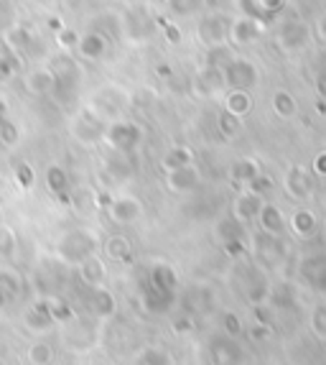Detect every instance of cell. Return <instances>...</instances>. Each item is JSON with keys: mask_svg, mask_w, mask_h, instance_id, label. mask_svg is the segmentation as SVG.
<instances>
[{"mask_svg": "<svg viewBox=\"0 0 326 365\" xmlns=\"http://www.w3.org/2000/svg\"><path fill=\"white\" fill-rule=\"evenodd\" d=\"M36 3H41V6H54L56 0H36Z\"/></svg>", "mask_w": 326, "mask_h": 365, "instance_id": "d590c367", "label": "cell"}, {"mask_svg": "<svg viewBox=\"0 0 326 365\" xmlns=\"http://www.w3.org/2000/svg\"><path fill=\"white\" fill-rule=\"evenodd\" d=\"M176 294L174 292H163V289L153 287L151 281L140 289V304L148 314H166V312L174 309Z\"/></svg>", "mask_w": 326, "mask_h": 365, "instance_id": "ba28073f", "label": "cell"}, {"mask_svg": "<svg viewBox=\"0 0 326 365\" xmlns=\"http://www.w3.org/2000/svg\"><path fill=\"white\" fill-rule=\"evenodd\" d=\"M6 292H3V287H0V307H3V304H6Z\"/></svg>", "mask_w": 326, "mask_h": 365, "instance_id": "e575fe53", "label": "cell"}, {"mask_svg": "<svg viewBox=\"0 0 326 365\" xmlns=\"http://www.w3.org/2000/svg\"><path fill=\"white\" fill-rule=\"evenodd\" d=\"M224 31H227V26H224L217 16H206V19H201L199 26H196L199 41L206 43V46H217V43H222L224 41Z\"/></svg>", "mask_w": 326, "mask_h": 365, "instance_id": "e0dca14e", "label": "cell"}, {"mask_svg": "<svg viewBox=\"0 0 326 365\" xmlns=\"http://www.w3.org/2000/svg\"><path fill=\"white\" fill-rule=\"evenodd\" d=\"M105 143H107L112 151H120L130 156V153L138 151V146L143 143V128H140L135 120H127V118L112 120L105 125Z\"/></svg>", "mask_w": 326, "mask_h": 365, "instance_id": "277c9868", "label": "cell"}, {"mask_svg": "<svg viewBox=\"0 0 326 365\" xmlns=\"http://www.w3.org/2000/svg\"><path fill=\"white\" fill-rule=\"evenodd\" d=\"M105 174L115 182H127L133 177V164H130L127 153L112 151V156H107V161H105Z\"/></svg>", "mask_w": 326, "mask_h": 365, "instance_id": "ac0fdd59", "label": "cell"}, {"mask_svg": "<svg viewBox=\"0 0 326 365\" xmlns=\"http://www.w3.org/2000/svg\"><path fill=\"white\" fill-rule=\"evenodd\" d=\"M23 138V130H21L19 123H13L11 118L0 120V143L6 148H16Z\"/></svg>", "mask_w": 326, "mask_h": 365, "instance_id": "cb8c5ba5", "label": "cell"}, {"mask_svg": "<svg viewBox=\"0 0 326 365\" xmlns=\"http://www.w3.org/2000/svg\"><path fill=\"white\" fill-rule=\"evenodd\" d=\"M107 217L115 225H133V222H138L143 217V205L130 195L112 197V202L107 205Z\"/></svg>", "mask_w": 326, "mask_h": 365, "instance_id": "8992f818", "label": "cell"}, {"mask_svg": "<svg viewBox=\"0 0 326 365\" xmlns=\"http://www.w3.org/2000/svg\"><path fill=\"white\" fill-rule=\"evenodd\" d=\"M56 43H59L61 49L69 51V49H77L79 43V34L74 29H59L56 31Z\"/></svg>", "mask_w": 326, "mask_h": 365, "instance_id": "4dcf8cb0", "label": "cell"}, {"mask_svg": "<svg viewBox=\"0 0 326 365\" xmlns=\"http://www.w3.org/2000/svg\"><path fill=\"white\" fill-rule=\"evenodd\" d=\"M0 287L6 292V297H21L23 294V279H21L19 271L13 268H0Z\"/></svg>", "mask_w": 326, "mask_h": 365, "instance_id": "603a6c76", "label": "cell"}, {"mask_svg": "<svg viewBox=\"0 0 326 365\" xmlns=\"http://www.w3.org/2000/svg\"><path fill=\"white\" fill-rule=\"evenodd\" d=\"M148 281H151L153 287L163 289V292H174L179 289V276H176L174 266L166 261H156L148 271Z\"/></svg>", "mask_w": 326, "mask_h": 365, "instance_id": "2e32d148", "label": "cell"}, {"mask_svg": "<svg viewBox=\"0 0 326 365\" xmlns=\"http://www.w3.org/2000/svg\"><path fill=\"white\" fill-rule=\"evenodd\" d=\"M77 51H79V56L87 61L102 59V56L107 54V38H105V34H100V31H90L85 36H79Z\"/></svg>", "mask_w": 326, "mask_h": 365, "instance_id": "7c38bea8", "label": "cell"}, {"mask_svg": "<svg viewBox=\"0 0 326 365\" xmlns=\"http://www.w3.org/2000/svg\"><path fill=\"white\" fill-rule=\"evenodd\" d=\"M199 182H201V174H199V169H196L194 164L182 166V169L166 171V187H169L171 192H176V195L191 192V189L199 187Z\"/></svg>", "mask_w": 326, "mask_h": 365, "instance_id": "9c48e42d", "label": "cell"}, {"mask_svg": "<svg viewBox=\"0 0 326 365\" xmlns=\"http://www.w3.org/2000/svg\"><path fill=\"white\" fill-rule=\"evenodd\" d=\"M227 77H230L232 82H237V85H242V82H250V77H253V69H250V64L235 61V64H230V67H227Z\"/></svg>", "mask_w": 326, "mask_h": 365, "instance_id": "f1b7e54d", "label": "cell"}, {"mask_svg": "<svg viewBox=\"0 0 326 365\" xmlns=\"http://www.w3.org/2000/svg\"><path fill=\"white\" fill-rule=\"evenodd\" d=\"M189 164H194V153H191V148H186V146L169 148V151L163 153V158H161V169L163 171L182 169V166H189Z\"/></svg>", "mask_w": 326, "mask_h": 365, "instance_id": "44dd1931", "label": "cell"}, {"mask_svg": "<svg viewBox=\"0 0 326 365\" xmlns=\"http://www.w3.org/2000/svg\"><path fill=\"white\" fill-rule=\"evenodd\" d=\"M87 304H90V312L100 319H110V317L117 312V302L112 297V292H107L105 287H97L90 289V299H87Z\"/></svg>", "mask_w": 326, "mask_h": 365, "instance_id": "4fadbf2b", "label": "cell"}, {"mask_svg": "<svg viewBox=\"0 0 326 365\" xmlns=\"http://www.w3.org/2000/svg\"><path fill=\"white\" fill-rule=\"evenodd\" d=\"M33 43H36V36H33V31L26 29L21 24H11L3 29V46L11 56L21 59L26 56L31 49H33Z\"/></svg>", "mask_w": 326, "mask_h": 365, "instance_id": "52a82bcc", "label": "cell"}, {"mask_svg": "<svg viewBox=\"0 0 326 365\" xmlns=\"http://www.w3.org/2000/svg\"><path fill=\"white\" fill-rule=\"evenodd\" d=\"M23 85L31 95H36V98H43V95H51L54 90V72L48 67H36L31 69L28 74L23 77Z\"/></svg>", "mask_w": 326, "mask_h": 365, "instance_id": "5bb4252c", "label": "cell"}, {"mask_svg": "<svg viewBox=\"0 0 326 365\" xmlns=\"http://www.w3.org/2000/svg\"><path fill=\"white\" fill-rule=\"evenodd\" d=\"M133 365H174V358L166 347L158 345H145L138 355H135Z\"/></svg>", "mask_w": 326, "mask_h": 365, "instance_id": "ffe728a7", "label": "cell"}, {"mask_svg": "<svg viewBox=\"0 0 326 365\" xmlns=\"http://www.w3.org/2000/svg\"><path fill=\"white\" fill-rule=\"evenodd\" d=\"M43 182H46V189L59 200H67L69 197V174L61 164H48L46 171H43Z\"/></svg>", "mask_w": 326, "mask_h": 365, "instance_id": "9a60e30c", "label": "cell"}, {"mask_svg": "<svg viewBox=\"0 0 326 365\" xmlns=\"http://www.w3.org/2000/svg\"><path fill=\"white\" fill-rule=\"evenodd\" d=\"M19 250V237H16V230L6 222H0V258H13Z\"/></svg>", "mask_w": 326, "mask_h": 365, "instance_id": "d4e9b609", "label": "cell"}, {"mask_svg": "<svg viewBox=\"0 0 326 365\" xmlns=\"http://www.w3.org/2000/svg\"><path fill=\"white\" fill-rule=\"evenodd\" d=\"M248 108H250V100L245 92H232L230 98H227V110H230L232 115H242Z\"/></svg>", "mask_w": 326, "mask_h": 365, "instance_id": "f546056e", "label": "cell"}, {"mask_svg": "<svg viewBox=\"0 0 326 365\" xmlns=\"http://www.w3.org/2000/svg\"><path fill=\"white\" fill-rule=\"evenodd\" d=\"M130 108H133V95H130V90H125L122 85L97 87L85 105L87 113H92L95 118H100L105 125L112 123V120L125 118Z\"/></svg>", "mask_w": 326, "mask_h": 365, "instance_id": "6da1fadb", "label": "cell"}, {"mask_svg": "<svg viewBox=\"0 0 326 365\" xmlns=\"http://www.w3.org/2000/svg\"><path fill=\"white\" fill-rule=\"evenodd\" d=\"M28 363L31 365H51L54 363V347L48 342H33L28 347Z\"/></svg>", "mask_w": 326, "mask_h": 365, "instance_id": "484cf974", "label": "cell"}, {"mask_svg": "<svg viewBox=\"0 0 326 365\" xmlns=\"http://www.w3.org/2000/svg\"><path fill=\"white\" fill-rule=\"evenodd\" d=\"M79 279L85 284L87 289H97V287H105V279H107V266L100 256H90L87 261L79 263Z\"/></svg>", "mask_w": 326, "mask_h": 365, "instance_id": "8fae6325", "label": "cell"}, {"mask_svg": "<svg viewBox=\"0 0 326 365\" xmlns=\"http://www.w3.org/2000/svg\"><path fill=\"white\" fill-rule=\"evenodd\" d=\"M171 3H174V0H171Z\"/></svg>", "mask_w": 326, "mask_h": 365, "instance_id": "8d00e7d4", "label": "cell"}, {"mask_svg": "<svg viewBox=\"0 0 326 365\" xmlns=\"http://www.w3.org/2000/svg\"><path fill=\"white\" fill-rule=\"evenodd\" d=\"M69 133H72V138L79 140L82 146H97V143L105 140V123L92 115V113H87V110H82V113L74 115L72 123H69Z\"/></svg>", "mask_w": 326, "mask_h": 365, "instance_id": "5b68a950", "label": "cell"}, {"mask_svg": "<svg viewBox=\"0 0 326 365\" xmlns=\"http://www.w3.org/2000/svg\"><path fill=\"white\" fill-rule=\"evenodd\" d=\"M163 36H166V41L169 43L182 41V34H179V29H176L174 24H163Z\"/></svg>", "mask_w": 326, "mask_h": 365, "instance_id": "d6a6232c", "label": "cell"}, {"mask_svg": "<svg viewBox=\"0 0 326 365\" xmlns=\"http://www.w3.org/2000/svg\"><path fill=\"white\" fill-rule=\"evenodd\" d=\"M6 118H8V103L0 98V120H6Z\"/></svg>", "mask_w": 326, "mask_h": 365, "instance_id": "836d02e7", "label": "cell"}, {"mask_svg": "<svg viewBox=\"0 0 326 365\" xmlns=\"http://www.w3.org/2000/svg\"><path fill=\"white\" fill-rule=\"evenodd\" d=\"M48 69L54 72V90H51V98L59 105H74L79 98V90H82V67L79 61L69 54H59L51 59Z\"/></svg>", "mask_w": 326, "mask_h": 365, "instance_id": "7a4b0ae2", "label": "cell"}, {"mask_svg": "<svg viewBox=\"0 0 326 365\" xmlns=\"http://www.w3.org/2000/svg\"><path fill=\"white\" fill-rule=\"evenodd\" d=\"M219 85H222V72L214 69V67H206L204 72H199L196 74V79H194V92L206 98V95H211Z\"/></svg>", "mask_w": 326, "mask_h": 365, "instance_id": "7402d4cb", "label": "cell"}, {"mask_svg": "<svg viewBox=\"0 0 326 365\" xmlns=\"http://www.w3.org/2000/svg\"><path fill=\"white\" fill-rule=\"evenodd\" d=\"M13 179H16V184H19L21 189H31L33 182H36V171L31 169V164L21 161V164L16 166V171H13Z\"/></svg>", "mask_w": 326, "mask_h": 365, "instance_id": "4316f807", "label": "cell"}, {"mask_svg": "<svg viewBox=\"0 0 326 365\" xmlns=\"http://www.w3.org/2000/svg\"><path fill=\"white\" fill-rule=\"evenodd\" d=\"M16 69H19V59L16 56H0V82H6V79H11L13 74H16Z\"/></svg>", "mask_w": 326, "mask_h": 365, "instance_id": "1f68e13d", "label": "cell"}, {"mask_svg": "<svg viewBox=\"0 0 326 365\" xmlns=\"http://www.w3.org/2000/svg\"><path fill=\"white\" fill-rule=\"evenodd\" d=\"M46 302H48V309H51L56 322H69V319H74V312L67 302H61V299H46Z\"/></svg>", "mask_w": 326, "mask_h": 365, "instance_id": "83f0119b", "label": "cell"}, {"mask_svg": "<svg viewBox=\"0 0 326 365\" xmlns=\"http://www.w3.org/2000/svg\"><path fill=\"white\" fill-rule=\"evenodd\" d=\"M105 253H107V258H112V261H117V263H130V258H133V245H130V240H127L125 235L115 232V235H110L107 240H105Z\"/></svg>", "mask_w": 326, "mask_h": 365, "instance_id": "d6986e66", "label": "cell"}, {"mask_svg": "<svg viewBox=\"0 0 326 365\" xmlns=\"http://www.w3.org/2000/svg\"><path fill=\"white\" fill-rule=\"evenodd\" d=\"M23 324L31 329V332H48V329L54 327L56 319H54V314H51V309H48L46 299H43V302H36V304H31L28 309H26Z\"/></svg>", "mask_w": 326, "mask_h": 365, "instance_id": "30bf717a", "label": "cell"}, {"mask_svg": "<svg viewBox=\"0 0 326 365\" xmlns=\"http://www.w3.org/2000/svg\"><path fill=\"white\" fill-rule=\"evenodd\" d=\"M97 250H100V237H97V232L87 230V227L67 230L56 243V256L64 263H69V266H79L90 256H95Z\"/></svg>", "mask_w": 326, "mask_h": 365, "instance_id": "3957f363", "label": "cell"}]
</instances>
